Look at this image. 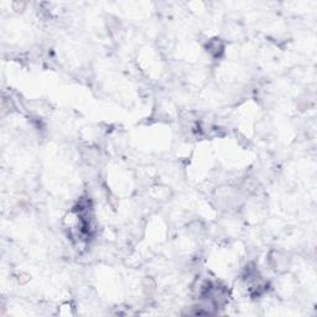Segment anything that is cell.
I'll return each instance as SVG.
<instances>
[{"label": "cell", "instance_id": "obj_1", "mask_svg": "<svg viewBox=\"0 0 317 317\" xmlns=\"http://www.w3.org/2000/svg\"><path fill=\"white\" fill-rule=\"evenodd\" d=\"M204 49L213 58H219L225 52V42L221 39H211L204 45Z\"/></svg>", "mask_w": 317, "mask_h": 317}]
</instances>
